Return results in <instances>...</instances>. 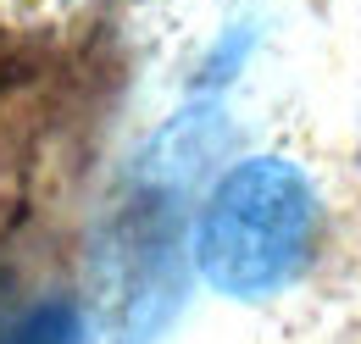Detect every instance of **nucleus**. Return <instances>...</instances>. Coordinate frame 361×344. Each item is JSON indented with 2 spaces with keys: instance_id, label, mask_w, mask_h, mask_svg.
Masks as SVG:
<instances>
[{
  "instance_id": "obj_1",
  "label": "nucleus",
  "mask_w": 361,
  "mask_h": 344,
  "mask_svg": "<svg viewBox=\"0 0 361 344\" xmlns=\"http://www.w3.org/2000/svg\"><path fill=\"white\" fill-rule=\"evenodd\" d=\"M317 233V206L306 178L283 161H245L217 183L200 216L195 256L200 272L223 295H272L283 289L306 256Z\"/></svg>"
},
{
  "instance_id": "obj_2",
  "label": "nucleus",
  "mask_w": 361,
  "mask_h": 344,
  "mask_svg": "<svg viewBox=\"0 0 361 344\" xmlns=\"http://www.w3.org/2000/svg\"><path fill=\"white\" fill-rule=\"evenodd\" d=\"M0 344H84V322H78V311L67 300H45L28 317H17Z\"/></svg>"
}]
</instances>
